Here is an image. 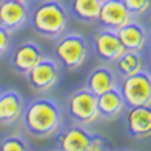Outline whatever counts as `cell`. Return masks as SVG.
Here are the masks:
<instances>
[{
    "label": "cell",
    "instance_id": "obj_19",
    "mask_svg": "<svg viewBox=\"0 0 151 151\" xmlns=\"http://www.w3.org/2000/svg\"><path fill=\"white\" fill-rule=\"evenodd\" d=\"M26 148H27L26 142L18 135L5 137V138L0 142V150H3V151H23Z\"/></svg>",
    "mask_w": 151,
    "mask_h": 151
},
{
    "label": "cell",
    "instance_id": "obj_18",
    "mask_svg": "<svg viewBox=\"0 0 151 151\" xmlns=\"http://www.w3.org/2000/svg\"><path fill=\"white\" fill-rule=\"evenodd\" d=\"M113 63L116 64V73L119 74L121 77L135 74V73H138V71L143 69V60H142L140 52H130V50H125L119 58L114 60Z\"/></svg>",
    "mask_w": 151,
    "mask_h": 151
},
{
    "label": "cell",
    "instance_id": "obj_24",
    "mask_svg": "<svg viewBox=\"0 0 151 151\" xmlns=\"http://www.w3.org/2000/svg\"><path fill=\"white\" fill-rule=\"evenodd\" d=\"M101 2H105V0H101Z\"/></svg>",
    "mask_w": 151,
    "mask_h": 151
},
{
    "label": "cell",
    "instance_id": "obj_2",
    "mask_svg": "<svg viewBox=\"0 0 151 151\" xmlns=\"http://www.w3.org/2000/svg\"><path fill=\"white\" fill-rule=\"evenodd\" d=\"M29 21L34 32L45 39H56L68 27V12L58 0H37Z\"/></svg>",
    "mask_w": 151,
    "mask_h": 151
},
{
    "label": "cell",
    "instance_id": "obj_10",
    "mask_svg": "<svg viewBox=\"0 0 151 151\" xmlns=\"http://www.w3.org/2000/svg\"><path fill=\"white\" fill-rule=\"evenodd\" d=\"M29 21L27 3L16 0H0V24L6 31L15 32Z\"/></svg>",
    "mask_w": 151,
    "mask_h": 151
},
{
    "label": "cell",
    "instance_id": "obj_6",
    "mask_svg": "<svg viewBox=\"0 0 151 151\" xmlns=\"http://www.w3.org/2000/svg\"><path fill=\"white\" fill-rule=\"evenodd\" d=\"M29 85L35 92H47L56 85L60 79V66L58 61L53 58H42L37 64L31 68L26 74Z\"/></svg>",
    "mask_w": 151,
    "mask_h": 151
},
{
    "label": "cell",
    "instance_id": "obj_5",
    "mask_svg": "<svg viewBox=\"0 0 151 151\" xmlns=\"http://www.w3.org/2000/svg\"><path fill=\"white\" fill-rule=\"evenodd\" d=\"M66 111L69 117L76 124L88 125L98 119L96 109V95L88 90L87 87L77 88L66 100Z\"/></svg>",
    "mask_w": 151,
    "mask_h": 151
},
{
    "label": "cell",
    "instance_id": "obj_4",
    "mask_svg": "<svg viewBox=\"0 0 151 151\" xmlns=\"http://www.w3.org/2000/svg\"><path fill=\"white\" fill-rule=\"evenodd\" d=\"M125 106H140L150 105L151 101V81L148 71H138L135 74L121 77L117 85Z\"/></svg>",
    "mask_w": 151,
    "mask_h": 151
},
{
    "label": "cell",
    "instance_id": "obj_16",
    "mask_svg": "<svg viewBox=\"0 0 151 151\" xmlns=\"http://www.w3.org/2000/svg\"><path fill=\"white\" fill-rule=\"evenodd\" d=\"M85 87L90 90L93 95H101L111 88L117 87V76L114 74V71L108 66H98L95 69H92V73L88 74Z\"/></svg>",
    "mask_w": 151,
    "mask_h": 151
},
{
    "label": "cell",
    "instance_id": "obj_22",
    "mask_svg": "<svg viewBox=\"0 0 151 151\" xmlns=\"http://www.w3.org/2000/svg\"><path fill=\"white\" fill-rule=\"evenodd\" d=\"M108 148L106 140L98 134H92V140H90V150L88 151H98V150H105Z\"/></svg>",
    "mask_w": 151,
    "mask_h": 151
},
{
    "label": "cell",
    "instance_id": "obj_21",
    "mask_svg": "<svg viewBox=\"0 0 151 151\" xmlns=\"http://www.w3.org/2000/svg\"><path fill=\"white\" fill-rule=\"evenodd\" d=\"M10 44H12V32L6 31L5 27L0 24V56H3L8 52Z\"/></svg>",
    "mask_w": 151,
    "mask_h": 151
},
{
    "label": "cell",
    "instance_id": "obj_3",
    "mask_svg": "<svg viewBox=\"0 0 151 151\" xmlns=\"http://www.w3.org/2000/svg\"><path fill=\"white\" fill-rule=\"evenodd\" d=\"M53 53H55L58 63L63 64V68L69 71L79 69L85 63L88 56V44L81 34L69 32V34H61L56 37V42L53 45Z\"/></svg>",
    "mask_w": 151,
    "mask_h": 151
},
{
    "label": "cell",
    "instance_id": "obj_8",
    "mask_svg": "<svg viewBox=\"0 0 151 151\" xmlns=\"http://www.w3.org/2000/svg\"><path fill=\"white\" fill-rule=\"evenodd\" d=\"M125 125L132 138L146 140L151 135V108L150 105L125 106Z\"/></svg>",
    "mask_w": 151,
    "mask_h": 151
},
{
    "label": "cell",
    "instance_id": "obj_23",
    "mask_svg": "<svg viewBox=\"0 0 151 151\" xmlns=\"http://www.w3.org/2000/svg\"><path fill=\"white\" fill-rule=\"evenodd\" d=\"M16 2H24V3H27V0H16Z\"/></svg>",
    "mask_w": 151,
    "mask_h": 151
},
{
    "label": "cell",
    "instance_id": "obj_13",
    "mask_svg": "<svg viewBox=\"0 0 151 151\" xmlns=\"http://www.w3.org/2000/svg\"><path fill=\"white\" fill-rule=\"evenodd\" d=\"M116 34L124 50H130V52H142L148 42V32L145 26L137 21H129L116 31Z\"/></svg>",
    "mask_w": 151,
    "mask_h": 151
},
{
    "label": "cell",
    "instance_id": "obj_9",
    "mask_svg": "<svg viewBox=\"0 0 151 151\" xmlns=\"http://www.w3.org/2000/svg\"><path fill=\"white\" fill-rule=\"evenodd\" d=\"M132 21V13L125 8L122 0H105L101 2V8H100V15L96 23L105 29L117 31L121 26L127 24Z\"/></svg>",
    "mask_w": 151,
    "mask_h": 151
},
{
    "label": "cell",
    "instance_id": "obj_7",
    "mask_svg": "<svg viewBox=\"0 0 151 151\" xmlns=\"http://www.w3.org/2000/svg\"><path fill=\"white\" fill-rule=\"evenodd\" d=\"M92 50L96 58L105 63H113L125 52L116 31L105 29V27L92 37Z\"/></svg>",
    "mask_w": 151,
    "mask_h": 151
},
{
    "label": "cell",
    "instance_id": "obj_15",
    "mask_svg": "<svg viewBox=\"0 0 151 151\" xmlns=\"http://www.w3.org/2000/svg\"><path fill=\"white\" fill-rule=\"evenodd\" d=\"M96 109H98V117H105V119H114L124 113L125 101L119 88L114 87L96 96Z\"/></svg>",
    "mask_w": 151,
    "mask_h": 151
},
{
    "label": "cell",
    "instance_id": "obj_14",
    "mask_svg": "<svg viewBox=\"0 0 151 151\" xmlns=\"http://www.w3.org/2000/svg\"><path fill=\"white\" fill-rule=\"evenodd\" d=\"M24 101L23 96L16 90H3L0 92V124L10 125L16 122L23 114Z\"/></svg>",
    "mask_w": 151,
    "mask_h": 151
},
{
    "label": "cell",
    "instance_id": "obj_20",
    "mask_svg": "<svg viewBox=\"0 0 151 151\" xmlns=\"http://www.w3.org/2000/svg\"><path fill=\"white\" fill-rule=\"evenodd\" d=\"M125 8L134 15H145L150 10V0H122Z\"/></svg>",
    "mask_w": 151,
    "mask_h": 151
},
{
    "label": "cell",
    "instance_id": "obj_1",
    "mask_svg": "<svg viewBox=\"0 0 151 151\" xmlns=\"http://www.w3.org/2000/svg\"><path fill=\"white\" fill-rule=\"evenodd\" d=\"M24 127L31 135L39 138L56 134L61 127L63 116H61L60 105L52 98H34L23 108Z\"/></svg>",
    "mask_w": 151,
    "mask_h": 151
},
{
    "label": "cell",
    "instance_id": "obj_17",
    "mask_svg": "<svg viewBox=\"0 0 151 151\" xmlns=\"http://www.w3.org/2000/svg\"><path fill=\"white\" fill-rule=\"evenodd\" d=\"M101 0H71V13L82 23H96Z\"/></svg>",
    "mask_w": 151,
    "mask_h": 151
},
{
    "label": "cell",
    "instance_id": "obj_11",
    "mask_svg": "<svg viewBox=\"0 0 151 151\" xmlns=\"http://www.w3.org/2000/svg\"><path fill=\"white\" fill-rule=\"evenodd\" d=\"M92 132L81 124H74L63 130L56 137V145L63 151H88L90 150Z\"/></svg>",
    "mask_w": 151,
    "mask_h": 151
},
{
    "label": "cell",
    "instance_id": "obj_12",
    "mask_svg": "<svg viewBox=\"0 0 151 151\" xmlns=\"http://www.w3.org/2000/svg\"><path fill=\"white\" fill-rule=\"evenodd\" d=\"M42 58H44V53H42L40 47L37 44H34V42H21L19 45H16L13 48L12 66L16 73L26 74Z\"/></svg>",
    "mask_w": 151,
    "mask_h": 151
}]
</instances>
